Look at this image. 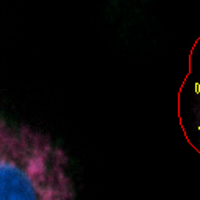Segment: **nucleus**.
Segmentation results:
<instances>
[{
    "instance_id": "nucleus-1",
    "label": "nucleus",
    "mask_w": 200,
    "mask_h": 200,
    "mask_svg": "<svg viewBox=\"0 0 200 200\" xmlns=\"http://www.w3.org/2000/svg\"><path fill=\"white\" fill-rule=\"evenodd\" d=\"M69 156L31 125L0 119V200H77Z\"/></svg>"
}]
</instances>
